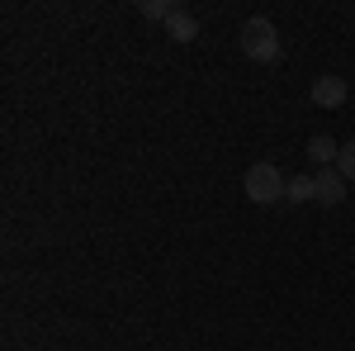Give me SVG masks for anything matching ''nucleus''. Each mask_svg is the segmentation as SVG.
Returning a JSON list of instances; mask_svg holds the SVG:
<instances>
[{"mask_svg":"<svg viewBox=\"0 0 355 351\" xmlns=\"http://www.w3.org/2000/svg\"><path fill=\"white\" fill-rule=\"evenodd\" d=\"M237 38H242V53L251 57V62H261V67H266V62H279V33H275V24L266 15H251Z\"/></svg>","mask_w":355,"mask_h":351,"instance_id":"f257e3e1","label":"nucleus"},{"mask_svg":"<svg viewBox=\"0 0 355 351\" xmlns=\"http://www.w3.org/2000/svg\"><path fill=\"white\" fill-rule=\"evenodd\" d=\"M246 199L251 204H275V199H284V190H289V181L279 176V166L275 162H256L251 171H246Z\"/></svg>","mask_w":355,"mask_h":351,"instance_id":"f03ea898","label":"nucleus"},{"mask_svg":"<svg viewBox=\"0 0 355 351\" xmlns=\"http://www.w3.org/2000/svg\"><path fill=\"white\" fill-rule=\"evenodd\" d=\"M346 95H351L346 76H318V81H313V105L318 109H341Z\"/></svg>","mask_w":355,"mask_h":351,"instance_id":"7ed1b4c3","label":"nucleus"},{"mask_svg":"<svg viewBox=\"0 0 355 351\" xmlns=\"http://www.w3.org/2000/svg\"><path fill=\"white\" fill-rule=\"evenodd\" d=\"M313 186H318V204H327V209H331V204L346 199V186H351V181H346L336 166H322V171L313 176Z\"/></svg>","mask_w":355,"mask_h":351,"instance_id":"20e7f679","label":"nucleus"},{"mask_svg":"<svg viewBox=\"0 0 355 351\" xmlns=\"http://www.w3.org/2000/svg\"><path fill=\"white\" fill-rule=\"evenodd\" d=\"M336 157H341V142H336V138H327V133L308 138V162L318 166V171H322V166H336Z\"/></svg>","mask_w":355,"mask_h":351,"instance_id":"39448f33","label":"nucleus"},{"mask_svg":"<svg viewBox=\"0 0 355 351\" xmlns=\"http://www.w3.org/2000/svg\"><path fill=\"white\" fill-rule=\"evenodd\" d=\"M166 33H171L175 43H194V38H199V19H194L190 10H175V15L166 19Z\"/></svg>","mask_w":355,"mask_h":351,"instance_id":"423d86ee","label":"nucleus"},{"mask_svg":"<svg viewBox=\"0 0 355 351\" xmlns=\"http://www.w3.org/2000/svg\"><path fill=\"white\" fill-rule=\"evenodd\" d=\"M284 199H289V204L318 199V186H313V176H294V181H289V190H284Z\"/></svg>","mask_w":355,"mask_h":351,"instance_id":"0eeeda50","label":"nucleus"},{"mask_svg":"<svg viewBox=\"0 0 355 351\" xmlns=\"http://www.w3.org/2000/svg\"><path fill=\"white\" fill-rule=\"evenodd\" d=\"M137 10H142V19H162V24L175 15V5H171V0H142Z\"/></svg>","mask_w":355,"mask_h":351,"instance_id":"6e6552de","label":"nucleus"},{"mask_svg":"<svg viewBox=\"0 0 355 351\" xmlns=\"http://www.w3.org/2000/svg\"><path fill=\"white\" fill-rule=\"evenodd\" d=\"M336 171H341L346 181H355V142H341V157H336Z\"/></svg>","mask_w":355,"mask_h":351,"instance_id":"1a4fd4ad","label":"nucleus"}]
</instances>
